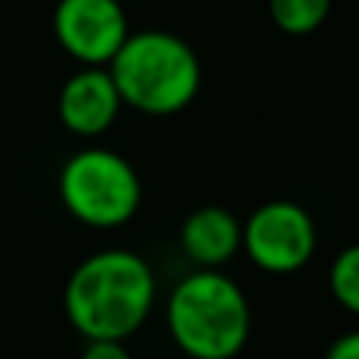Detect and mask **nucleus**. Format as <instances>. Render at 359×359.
<instances>
[{"label":"nucleus","instance_id":"8","mask_svg":"<svg viewBox=\"0 0 359 359\" xmlns=\"http://www.w3.org/2000/svg\"><path fill=\"white\" fill-rule=\"evenodd\" d=\"M182 248L197 267L219 271L242 248V223L226 207H197L182 223Z\"/></svg>","mask_w":359,"mask_h":359},{"label":"nucleus","instance_id":"12","mask_svg":"<svg viewBox=\"0 0 359 359\" xmlns=\"http://www.w3.org/2000/svg\"><path fill=\"white\" fill-rule=\"evenodd\" d=\"M325 359H359V331H346L327 346Z\"/></svg>","mask_w":359,"mask_h":359},{"label":"nucleus","instance_id":"1","mask_svg":"<svg viewBox=\"0 0 359 359\" xmlns=\"http://www.w3.org/2000/svg\"><path fill=\"white\" fill-rule=\"evenodd\" d=\"M156 277L128 248H105L80 261L64 286L67 321L86 340H128L149 318Z\"/></svg>","mask_w":359,"mask_h":359},{"label":"nucleus","instance_id":"9","mask_svg":"<svg viewBox=\"0 0 359 359\" xmlns=\"http://www.w3.org/2000/svg\"><path fill=\"white\" fill-rule=\"evenodd\" d=\"M334 0H271V20L286 35H312L331 16Z\"/></svg>","mask_w":359,"mask_h":359},{"label":"nucleus","instance_id":"11","mask_svg":"<svg viewBox=\"0 0 359 359\" xmlns=\"http://www.w3.org/2000/svg\"><path fill=\"white\" fill-rule=\"evenodd\" d=\"M80 359H130L124 340H89Z\"/></svg>","mask_w":359,"mask_h":359},{"label":"nucleus","instance_id":"6","mask_svg":"<svg viewBox=\"0 0 359 359\" xmlns=\"http://www.w3.org/2000/svg\"><path fill=\"white\" fill-rule=\"evenodd\" d=\"M128 35V13L118 0H57L55 39L83 67H109Z\"/></svg>","mask_w":359,"mask_h":359},{"label":"nucleus","instance_id":"10","mask_svg":"<svg viewBox=\"0 0 359 359\" xmlns=\"http://www.w3.org/2000/svg\"><path fill=\"white\" fill-rule=\"evenodd\" d=\"M331 292L346 312L359 315V245H350L331 264Z\"/></svg>","mask_w":359,"mask_h":359},{"label":"nucleus","instance_id":"7","mask_svg":"<svg viewBox=\"0 0 359 359\" xmlns=\"http://www.w3.org/2000/svg\"><path fill=\"white\" fill-rule=\"evenodd\" d=\"M121 93L109 67H83L61 86L57 118L76 137H99L115 124L121 111Z\"/></svg>","mask_w":359,"mask_h":359},{"label":"nucleus","instance_id":"2","mask_svg":"<svg viewBox=\"0 0 359 359\" xmlns=\"http://www.w3.org/2000/svg\"><path fill=\"white\" fill-rule=\"evenodd\" d=\"M121 102L153 118L178 115L201 93V61L184 39L163 29L130 32L109 61Z\"/></svg>","mask_w":359,"mask_h":359},{"label":"nucleus","instance_id":"5","mask_svg":"<svg viewBox=\"0 0 359 359\" xmlns=\"http://www.w3.org/2000/svg\"><path fill=\"white\" fill-rule=\"evenodd\" d=\"M318 232L305 207L292 201L261 203L242 226V248L267 273H296L315 255Z\"/></svg>","mask_w":359,"mask_h":359},{"label":"nucleus","instance_id":"3","mask_svg":"<svg viewBox=\"0 0 359 359\" xmlns=\"http://www.w3.org/2000/svg\"><path fill=\"white\" fill-rule=\"evenodd\" d=\"M165 325L191 359H232L251 334V305L236 280L197 267L172 290Z\"/></svg>","mask_w":359,"mask_h":359},{"label":"nucleus","instance_id":"4","mask_svg":"<svg viewBox=\"0 0 359 359\" xmlns=\"http://www.w3.org/2000/svg\"><path fill=\"white\" fill-rule=\"evenodd\" d=\"M61 203L67 213L93 229L124 226L140 210V178L134 165L115 149H80L64 163L57 178Z\"/></svg>","mask_w":359,"mask_h":359}]
</instances>
